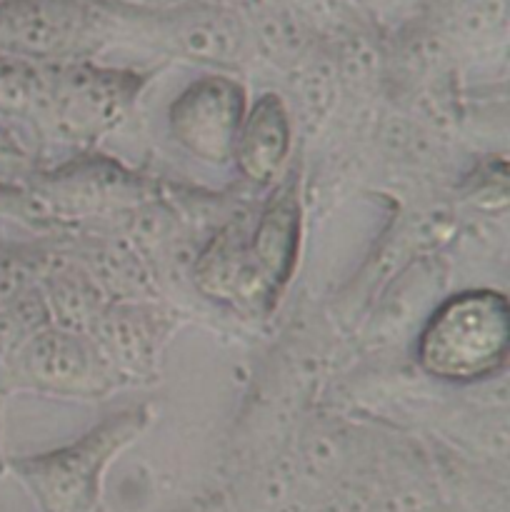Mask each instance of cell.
<instances>
[{
	"label": "cell",
	"mask_w": 510,
	"mask_h": 512,
	"mask_svg": "<svg viewBox=\"0 0 510 512\" xmlns=\"http://www.w3.org/2000/svg\"><path fill=\"white\" fill-rule=\"evenodd\" d=\"M510 308L493 290H470L440 305L420 335L418 358L443 380H478L508 358Z\"/></svg>",
	"instance_id": "6da1fadb"
},
{
	"label": "cell",
	"mask_w": 510,
	"mask_h": 512,
	"mask_svg": "<svg viewBox=\"0 0 510 512\" xmlns=\"http://www.w3.org/2000/svg\"><path fill=\"white\" fill-rule=\"evenodd\" d=\"M243 108V90L233 80L203 78L173 103L170 128L190 153L223 163L235 150Z\"/></svg>",
	"instance_id": "7a4b0ae2"
},
{
	"label": "cell",
	"mask_w": 510,
	"mask_h": 512,
	"mask_svg": "<svg viewBox=\"0 0 510 512\" xmlns=\"http://www.w3.org/2000/svg\"><path fill=\"white\" fill-rule=\"evenodd\" d=\"M290 145V125L278 95H265L253 113L240 123L235 158L240 170L255 183H268L283 165Z\"/></svg>",
	"instance_id": "3957f363"
}]
</instances>
